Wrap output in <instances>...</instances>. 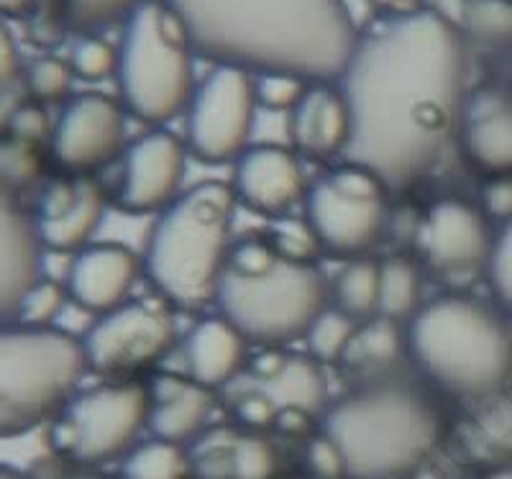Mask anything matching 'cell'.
<instances>
[{"mask_svg": "<svg viewBox=\"0 0 512 479\" xmlns=\"http://www.w3.org/2000/svg\"><path fill=\"white\" fill-rule=\"evenodd\" d=\"M351 111V164L390 190L423 180L461 129L469 103V47L438 11L395 16L361 36L341 75Z\"/></svg>", "mask_w": 512, "mask_h": 479, "instance_id": "cell-1", "label": "cell"}, {"mask_svg": "<svg viewBox=\"0 0 512 479\" xmlns=\"http://www.w3.org/2000/svg\"><path fill=\"white\" fill-rule=\"evenodd\" d=\"M198 57L251 75L336 82L359 44L344 0H167Z\"/></svg>", "mask_w": 512, "mask_h": 479, "instance_id": "cell-2", "label": "cell"}, {"mask_svg": "<svg viewBox=\"0 0 512 479\" xmlns=\"http://www.w3.org/2000/svg\"><path fill=\"white\" fill-rule=\"evenodd\" d=\"M446 413L431 392L372 380L331 405L323 436L338 449L346 479H405L446 439Z\"/></svg>", "mask_w": 512, "mask_h": 479, "instance_id": "cell-3", "label": "cell"}, {"mask_svg": "<svg viewBox=\"0 0 512 479\" xmlns=\"http://www.w3.org/2000/svg\"><path fill=\"white\" fill-rule=\"evenodd\" d=\"M408 354L456 398H492L512 380V328L500 310L466 295H443L415 313Z\"/></svg>", "mask_w": 512, "mask_h": 479, "instance_id": "cell-4", "label": "cell"}, {"mask_svg": "<svg viewBox=\"0 0 512 479\" xmlns=\"http://www.w3.org/2000/svg\"><path fill=\"white\" fill-rule=\"evenodd\" d=\"M236 193L205 182L169 205L146 252L144 269L159 293L182 308L218 298L228 269V239Z\"/></svg>", "mask_w": 512, "mask_h": 479, "instance_id": "cell-5", "label": "cell"}, {"mask_svg": "<svg viewBox=\"0 0 512 479\" xmlns=\"http://www.w3.org/2000/svg\"><path fill=\"white\" fill-rule=\"evenodd\" d=\"M88 369L85 346L67 331L0 326V439L54 421Z\"/></svg>", "mask_w": 512, "mask_h": 479, "instance_id": "cell-6", "label": "cell"}, {"mask_svg": "<svg viewBox=\"0 0 512 479\" xmlns=\"http://www.w3.org/2000/svg\"><path fill=\"white\" fill-rule=\"evenodd\" d=\"M195 49L169 3L144 0L126 21L118 49L123 103L146 123H167L190 106Z\"/></svg>", "mask_w": 512, "mask_h": 479, "instance_id": "cell-7", "label": "cell"}, {"mask_svg": "<svg viewBox=\"0 0 512 479\" xmlns=\"http://www.w3.org/2000/svg\"><path fill=\"white\" fill-rule=\"evenodd\" d=\"M218 305L223 318L259 344H287L305 336L326 310L328 285L315 264L292 262L277 254L256 272L226 269Z\"/></svg>", "mask_w": 512, "mask_h": 479, "instance_id": "cell-8", "label": "cell"}, {"mask_svg": "<svg viewBox=\"0 0 512 479\" xmlns=\"http://www.w3.org/2000/svg\"><path fill=\"white\" fill-rule=\"evenodd\" d=\"M152 418V395L136 382L95 387L70 400L54 418L57 451L80 464L113 462L128 454Z\"/></svg>", "mask_w": 512, "mask_h": 479, "instance_id": "cell-9", "label": "cell"}, {"mask_svg": "<svg viewBox=\"0 0 512 479\" xmlns=\"http://www.w3.org/2000/svg\"><path fill=\"white\" fill-rule=\"evenodd\" d=\"M390 187L361 164L331 172L308 193V221L320 246L341 257H361L382 239Z\"/></svg>", "mask_w": 512, "mask_h": 479, "instance_id": "cell-10", "label": "cell"}, {"mask_svg": "<svg viewBox=\"0 0 512 479\" xmlns=\"http://www.w3.org/2000/svg\"><path fill=\"white\" fill-rule=\"evenodd\" d=\"M256 80L239 67L216 65L190 100L187 141L192 154L208 164L241 157L254 129Z\"/></svg>", "mask_w": 512, "mask_h": 479, "instance_id": "cell-11", "label": "cell"}, {"mask_svg": "<svg viewBox=\"0 0 512 479\" xmlns=\"http://www.w3.org/2000/svg\"><path fill=\"white\" fill-rule=\"evenodd\" d=\"M177 341L175 318L164 305L123 303L105 313L82 339L90 369L123 377L152 367Z\"/></svg>", "mask_w": 512, "mask_h": 479, "instance_id": "cell-12", "label": "cell"}, {"mask_svg": "<svg viewBox=\"0 0 512 479\" xmlns=\"http://www.w3.org/2000/svg\"><path fill=\"white\" fill-rule=\"evenodd\" d=\"M420 241L433 272L443 277H472L489 269L497 236L479 205L443 198L425 216Z\"/></svg>", "mask_w": 512, "mask_h": 479, "instance_id": "cell-13", "label": "cell"}, {"mask_svg": "<svg viewBox=\"0 0 512 479\" xmlns=\"http://www.w3.org/2000/svg\"><path fill=\"white\" fill-rule=\"evenodd\" d=\"M126 118L113 98L88 93L70 100L52 134V154L64 172L85 177L118 157Z\"/></svg>", "mask_w": 512, "mask_h": 479, "instance_id": "cell-14", "label": "cell"}, {"mask_svg": "<svg viewBox=\"0 0 512 479\" xmlns=\"http://www.w3.org/2000/svg\"><path fill=\"white\" fill-rule=\"evenodd\" d=\"M187 152L177 136L154 131L128 149L118 203L128 213H154L167 208L185 180Z\"/></svg>", "mask_w": 512, "mask_h": 479, "instance_id": "cell-15", "label": "cell"}, {"mask_svg": "<svg viewBox=\"0 0 512 479\" xmlns=\"http://www.w3.org/2000/svg\"><path fill=\"white\" fill-rule=\"evenodd\" d=\"M44 244L36 218L0 182V326L16 321L21 300L44 277Z\"/></svg>", "mask_w": 512, "mask_h": 479, "instance_id": "cell-16", "label": "cell"}, {"mask_svg": "<svg viewBox=\"0 0 512 479\" xmlns=\"http://www.w3.org/2000/svg\"><path fill=\"white\" fill-rule=\"evenodd\" d=\"M105 213V195L88 177L54 182L41 198L39 236L44 249L54 252H82L98 231Z\"/></svg>", "mask_w": 512, "mask_h": 479, "instance_id": "cell-17", "label": "cell"}, {"mask_svg": "<svg viewBox=\"0 0 512 479\" xmlns=\"http://www.w3.org/2000/svg\"><path fill=\"white\" fill-rule=\"evenodd\" d=\"M141 269H144V262L126 246H85L72 262L67 290L77 305L105 316L126 303L139 282Z\"/></svg>", "mask_w": 512, "mask_h": 479, "instance_id": "cell-18", "label": "cell"}, {"mask_svg": "<svg viewBox=\"0 0 512 479\" xmlns=\"http://www.w3.org/2000/svg\"><path fill=\"white\" fill-rule=\"evenodd\" d=\"M461 147L474 170L487 177L512 175V98L497 88L469 95L461 118Z\"/></svg>", "mask_w": 512, "mask_h": 479, "instance_id": "cell-19", "label": "cell"}, {"mask_svg": "<svg viewBox=\"0 0 512 479\" xmlns=\"http://www.w3.org/2000/svg\"><path fill=\"white\" fill-rule=\"evenodd\" d=\"M236 193L262 216H285L305 195L300 159L280 147H259L239 157Z\"/></svg>", "mask_w": 512, "mask_h": 479, "instance_id": "cell-20", "label": "cell"}, {"mask_svg": "<svg viewBox=\"0 0 512 479\" xmlns=\"http://www.w3.org/2000/svg\"><path fill=\"white\" fill-rule=\"evenodd\" d=\"M290 136L300 152L328 159L349 152L351 111L341 88L333 82L310 85L290 113Z\"/></svg>", "mask_w": 512, "mask_h": 479, "instance_id": "cell-21", "label": "cell"}, {"mask_svg": "<svg viewBox=\"0 0 512 479\" xmlns=\"http://www.w3.org/2000/svg\"><path fill=\"white\" fill-rule=\"evenodd\" d=\"M185 359L192 382L208 390L223 387L244 367L246 336L228 318H205L187 336Z\"/></svg>", "mask_w": 512, "mask_h": 479, "instance_id": "cell-22", "label": "cell"}, {"mask_svg": "<svg viewBox=\"0 0 512 479\" xmlns=\"http://www.w3.org/2000/svg\"><path fill=\"white\" fill-rule=\"evenodd\" d=\"M210 413H213V395L208 387L198 382L167 380L154 392L149 426L157 433V439L182 444L203 431Z\"/></svg>", "mask_w": 512, "mask_h": 479, "instance_id": "cell-23", "label": "cell"}, {"mask_svg": "<svg viewBox=\"0 0 512 479\" xmlns=\"http://www.w3.org/2000/svg\"><path fill=\"white\" fill-rule=\"evenodd\" d=\"M405 351H408V333L400 331V323L392 318L374 316L359 323L341 364L377 377L384 369L395 367Z\"/></svg>", "mask_w": 512, "mask_h": 479, "instance_id": "cell-24", "label": "cell"}, {"mask_svg": "<svg viewBox=\"0 0 512 479\" xmlns=\"http://www.w3.org/2000/svg\"><path fill=\"white\" fill-rule=\"evenodd\" d=\"M259 380L264 385H272L274 398L280 400L282 408L303 410L310 415L326 403V377H323L318 364L310 362V359L280 357L277 367Z\"/></svg>", "mask_w": 512, "mask_h": 479, "instance_id": "cell-25", "label": "cell"}, {"mask_svg": "<svg viewBox=\"0 0 512 479\" xmlns=\"http://www.w3.org/2000/svg\"><path fill=\"white\" fill-rule=\"evenodd\" d=\"M423 275L418 264L405 257L379 264V316L392 321H413L423 308Z\"/></svg>", "mask_w": 512, "mask_h": 479, "instance_id": "cell-26", "label": "cell"}, {"mask_svg": "<svg viewBox=\"0 0 512 479\" xmlns=\"http://www.w3.org/2000/svg\"><path fill=\"white\" fill-rule=\"evenodd\" d=\"M461 34L487 49H512V0H461Z\"/></svg>", "mask_w": 512, "mask_h": 479, "instance_id": "cell-27", "label": "cell"}, {"mask_svg": "<svg viewBox=\"0 0 512 479\" xmlns=\"http://www.w3.org/2000/svg\"><path fill=\"white\" fill-rule=\"evenodd\" d=\"M338 308L354 321H369L379 316V264L372 259H354L346 264L333 285Z\"/></svg>", "mask_w": 512, "mask_h": 479, "instance_id": "cell-28", "label": "cell"}, {"mask_svg": "<svg viewBox=\"0 0 512 479\" xmlns=\"http://www.w3.org/2000/svg\"><path fill=\"white\" fill-rule=\"evenodd\" d=\"M192 464L175 441L154 439L126 454L121 479H190Z\"/></svg>", "mask_w": 512, "mask_h": 479, "instance_id": "cell-29", "label": "cell"}, {"mask_svg": "<svg viewBox=\"0 0 512 479\" xmlns=\"http://www.w3.org/2000/svg\"><path fill=\"white\" fill-rule=\"evenodd\" d=\"M487 408L479 410L472 428V444L492 462L510 467L512 464V398L500 392L487 398Z\"/></svg>", "mask_w": 512, "mask_h": 479, "instance_id": "cell-30", "label": "cell"}, {"mask_svg": "<svg viewBox=\"0 0 512 479\" xmlns=\"http://www.w3.org/2000/svg\"><path fill=\"white\" fill-rule=\"evenodd\" d=\"M356 328H359V321H354L349 313H344L341 308H326L305 333L310 354L318 362H341L351 339H354Z\"/></svg>", "mask_w": 512, "mask_h": 479, "instance_id": "cell-31", "label": "cell"}, {"mask_svg": "<svg viewBox=\"0 0 512 479\" xmlns=\"http://www.w3.org/2000/svg\"><path fill=\"white\" fill-rule=\"evenodd\" d=\"M67 298H70L67 287H62L54 280H47V277H41L29 293H26V298L21 300L16 323L31 328H52L57 323V318L62 316Z\"/></svg>", "mask_w": 512, "mask_h": 479, "instance_id": "cell-32", "label": "cell"}, {"mask_svg": "<svg viewBox=\"0 0 512 479\" xmlns=\"http://www.w3.org/2000/svg\"><path fill=\"white\" fill-rule=\"evenodd\" d=\"M144 0H64V16L77 31H98L116 24L141 6Z\"/></svg>", "mask_w": 512, "mask_h": 479, "instance_id": "cell-33", "label": "cell"}, {"mask_svg": "<svg viewBox=\"0 0 512 479\" xmlns=\"http://www.w3.org/2000/svg\"><path fill=\"white\" fill-rule=\"evenodd\" d=\"M277 454L264 439L241 436L231 449V479H274Z\"/></svg>", "mask_w": 512, "mask_h": 479, "instance_id": "cell-34", "label": "cell"}, {"mask_svg": "<svg viewBox=\"0 0 512 479\" xmlns=\"http://www.w3.org/2000/svg\"><path fill=\"white\" fill-rule=\"evenodd\" d=\"M41 172V159L34 144L18 141L13 136L0 139V182L11 190L34 182Z\"/></svg>", "mask_w": 512, "mask_h": 479, "instance_id": "cell-35", "label": "cell"}, {"mask_svg": "<svg viewBox=\"0 0 512 479\" xmlns=\"http://www.w3.org/2000/svg\"><path fill=\"white\" fill-rule=\"evenodd\" d=\"M72 77H75V72L67 62L44 57L31 65L26 85H29L31 98H36L39 103H54V100H62L70 95Z\"/></svg>", "mask_w": 512, "mask_h": 479, "instance_id": "cell-36", "label": "cell"}, {"mask_svg": "<svg viewBox=\"0 0 512 479\" xmlns=\"http://www.w3.org/2000/svg\"><path fill=\"white\" fill-rule=\"evenodd\" d=\"M70 67L75 72V77L100 82L105 77H111L113 72H118V49H113L111 44H105L103 39L88 36L72 52Z\"/></svg>", "mask_w": 512, "mask_h": 479, "instance_id": "cell-37", "label": "cell"}, {"mask_svg": "<svg viewBox=\"0 0 512 479\" xmlns=\"http://www.w3.org/2000/svg\"><path fill=\"white\" fill-rule=\"evenodd\" d=\"M310 82L300 80L295 75H256V100L259 106L269 108V111H290L303 100L308 93Z\"/></svg>", "mask_w": 512, "mask_h": 479, "instance_id": "cell-38", "label": "cell"}, {"mask_svg": "<svg viewBox=\"0 0 512 479\" xmlns=\"http://www.w3.org/2000/svg\"><path fill=\"white\" fill-rule=\"evenodd\" d=\"M269 241H272L280 257L292 259V262L313 264L315 254L320 249V241L310 221H280Z\"/></svg>", "mask_w": 512, "mask_h": 479, "instance_id": "cell-39", "label": "cell"}, {"mask_svg": "<svg viewBox=\"0 0 512 479\" xmlns=\"http://www.w3.org/2000/svg\"><path fill=\"white\" fill-rule=\"evenodd\" d=\"M487 275L497 300H500L502 308L512 316V223L502 226V231L497 234L495 252H492Z\"/></svg>", "mask_w": 512, "mask_h": 479, "instance_id": "cell-40", "label": "cell"}, {"mask_svg": "<svg viewBox=\"0 0 512 479\" xmlns=\"http://www.w3.org/2000/svg\"><path fill=\"white\" fill-rule=\"evenodd\" d=\"M52 123H49L47 113L41 106H21L13 111V116L8 118V136L18 141H26V144H34L39 147L44 139H52Z\"/></svg>", "mask_w": 512, "mask_h": 479, "instance_id": "cell-41", "label": "cell"}, {"mask_svg": "<svg viewBox=\"0 0 512 479\" xmlns=\"http://www.w3.org/2000/svg\"><path fill=\"white\" fill-rule=\"evenodd\" d=\"M479 208H482L489 221H500L502 226L512 223V175L487 177Z\"/></svg>", "mask_w": 512, "mask_h": 479, "instance_id": "cell-42", "label": "cell"}, {"mask_svg": "<svg viewBox=\"0 0 512 479\" xmlns=\"http://www.w3.org/2000/svg\"><path fill=\"white\" fill-rule=\"evenodd\" d=\"M310 467H313L315 474L323 479L346 477L344 459H341L338 449L326 439V436L310 446Z\"/></svg>", "mask_w": 512, "mask_h": 479, "instance_id": "cell-43", "label": "cell"}, {"mask_svg": "<svg viewBox=\"0 0 512 479\" xmlns=\"http://www.w3.org/2000/svg\"><path fill=\"white\" fill-rule=\"evenodd\" d=\"M21 72V54L11 29L0 21V93H6Z\"/></svg>", "mask_w": 512, "mask_h": 479, "instance_id": "cell-44", "label": "cell"}, {"mask_svg": "<svg viewBox=\"0 0 512 479\" xmlns=\"http://www.w3.org/2000/svg\"><path fill=\"white\" fill-rule=\"evenodd\" d=\"M239 415L246 423H251V426H267V423L277 421L280 405L274 403L272 398H267L264 392H251V395L241 398Z\"/></svg>", "mask_w": 512, "mask_h": 479, "instance_id": "cell-45", "label": "cell"}, {"mask_svg": "<svg viewBox=\"0 0 512 479\" xmlns=\"http://www.w3.org/2000/svg\"><path fill=\"white\" fill-rule=\"evenodd\" d=\"M372 3L395 16H410V13L423 11V0H372Z\"/></svg>", "mask_w": 512, "mask_h": 479, "instance_id": "cell-46", "label": "cell"}, {"mask_svg": "<svg viewBox=\"0 0 512 479\" xmlns=\"http://www.w3.org/2000/svg\"><path fill=\"white\" fill-rule=\"evenodd\" d=\"M34 0H0V13L6 16H18V13L29 11V6Z\"/></svg>", "mask_w": 512, "mask_h": 479, "instance_id": "cell-47", "label": "cell"}, {"mask_svg": "<svg viewBox=\"0 0 512 479\" xmlns=\"http://www.w3.org/2000/svg\"><path fill=\"white\" fill-rule=\"evenodd\" d=\"M0 479H31V477H26V474L16 472V469L6 467V464H0Z\"/></svg>", "mask_w": 512, "mask_h": 479, "instance_id": "cell-48", "label": "cell"}, {"mask_svg": "<svg viewBox=\"0 0 512 479\" xmlns=\"http://www.w3.org/2000/svg\"><path fill=\"white\" fill-rule=\"evenodd\" d=\"M484 479H512V464H510V467L495 469V472L489 474V477H484Z\"/></svg>", "mask_w": 512, "mask_h": 479, "instance_id": "cell-49", "label": "cell"}]
</instances>
